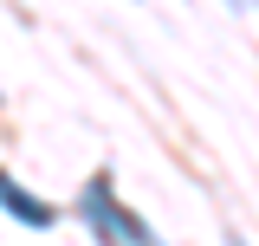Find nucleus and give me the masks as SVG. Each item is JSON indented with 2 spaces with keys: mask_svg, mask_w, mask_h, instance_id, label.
I'll return each instance as SVG.
<instances>
[{
  "mask_svg": "<svg viewBox=\"0 0 259 246\" xmlns=\"http://www.w3.org/2000/svg\"><path fill=\"white\" fill-rule=\"evenodd\" d=\"M0 208H7L13 220H26V227H52V220H59L46 201H39V194H26V188L13 182V175H0Z\"/></svg>",
  "mask_w": 259,
  "mask_h": 246,
  "instance_id": "1",
  "label": "nucleus"
},
{
  "mask_svg": "<svg viewBox=\"0 0 259 246\" xmlns=\"http://www.w3.org/2000/svg\"><path fill=\"white\" fill-rule=\"evenodd\" d=\"M110 233H123V240H130V246H162V240H156V233H149V227H143V220L130 214V208H110Z\"/></svg>",
  "mask_w": 259,
  "mask_h": 246,
  "instance_id": "2",
  "label": "nucleus"
},
{
  "mask_svg": "<svg viewBox=\"0 0 259 246\" xmlns=\"http://www.w3.org/2000/svg\"><path fill=\"white\" fill-rule=\"evenodd\" d=\"M227 246H246V240H233V233H227Z\"/></svg>",
  "mask_w": 259,
  "mask_h": 246,
  "instance_id": "3",
  "label": "nucleus"
}]
</instances>
